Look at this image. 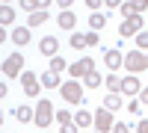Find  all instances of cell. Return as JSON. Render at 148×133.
Returning a JSON list of instances; mask_svg holds the SVG:
<instances>
[{
	"label": "cell",
	"instance_id": "6da1fadb",
	"mask_svg": "<svg viewBox=\"0 0 148 133\" xmlns=\"http://www.w3.org/2000/svg\"><path fill=\"white\" fill-rule=\"evenodd\" d=\"M59 95L68 101V104H77V106H86V101H83V83L80 80H68V83H62V89H59Z\"/></svg>",
	"mask_w": 148,
	"mask_h": 133
},
{
	"label": "cell",
	"instance_id": "7a4b0ae2",
	"mask_svg": "<svg viewBox=\"0 0 148 133\" xmlns=\"http://www.w3.org/2000/svg\"><path fill=\"white\" fill-rule=\"evenodd\" d=\"M56 118V113H53V104L51 101H39V106H36V127H51V121Z\"/></svg>",
	"mask_w": 148,
	"mask_h": 133
},
{
	"label": "cell",
	"instance_id": "3957f363",
	"mask_svg": "<svg viewBox=\"0 0 148 133\" xmlns=\"http://www.w3.org/2000/svg\"><path fill=\"white\" fill-rule=\"evenodd\" d=\"M125 68L130 71V74L145 71V68H148V53H142V50H130V53L125 56Z\"/></svg>",
	"mask_w": 148,
	"mask_h": 133
},
{
	"label": "cell",
	"instance_id": "277c9868",
	"mask_svg": "<svg viewBox=\"0 0 148 133\" xmlns=\"http://www.w3.org/2000/svg\"><path fill=\"white\" fill-rule=\"evenodd\" d=\"M92 71H95V62H92L89 56H83V59H77V62H71L68 74H71V80H80V77L86 80V77L92 74Z\"/></svg>",
	"mask_w": 148,
	"mask_h": 133
},
{
	"label": "cell",
	"instance_id": "5b68a950",
	"mask_svg": "<svg viewBox=\"0 0 148 133\" xmlns=\"http://www.w3.org/2000/svg\"><path fill=\"white\" fill-rule=\"evenodd\" d=\"M142 33V15H130L121 21V27H119V35L121 39H130V35H139Z\"/></svg>",
	"mask_w": 148,
	"mask_h": 133
},
{
	"label": "cell",
	"instance_id": "8992f818",
	"mask_svg": "<svg viewBox=\"0 0 148 133\" xmlns=\"http://www.w3.org/2000/svg\"><path fill=\"white\" fill-rule=\"evenodd\" d=\"M3 74L6 77H21L24 74V56L21 53H9L3 59Z\"/></svg>",
	"mask_w": 148,
	"mask_h": 133
},
{
	"label": "cell",
	"instance_id": "52a82bcc",
	"mask_svg": "<svg viewBox=\"0 0 148 133\" xmlns=\"http://www.w3.org/2000/svg\"><path fill=\"white\" fill-rule=\"evenodd\" d=\"M21 83H24V95H27V98H39L42 80L36 77V71H24V74H21Z\"/></svg>",
	"mask_w": 148,
	"mask_h": 133
},
{
	"label": "cell",
	"instance_id": "ba28073f",
	"mask_svg": "<svg viewBox=\"0 0 148 133\" xmlns=\"http://www.w3.org/2000/svg\"><path fill=\"white\" fill-rule=\"evenodd\" d=\"M116 127V121H113V113L110 110H95V130H101V133H107V130H113Z\"/></svg>",
	"mask_w": 148,
	"mask_h": 133
},
{
	"label": "cell",
	"instance_id": "9c48e42d",
	"mask_svg": "<svg viewBox=\"0 0 148 133\" xmlns=\"http://www.w3.org/2000/svg\"><path fill=\"white\" fill-rule=\"evenodd\" d=\"M39 50L45 53V56H59V39H56V35H45V39L39 42Z\"/></svg>",
	"mask_w": 148,
	"mask_h": 133
},
{
	"label": "cell",
	"instance_id": "30bf717a",
	"mask_svg": "<svg viewBox=\"0 0 148 133\" xmlns=\"http://www.w3.org/2000/svg\"><path fill=\"white\" fill-rule=\"evenodd\" d=\"M145 86H142V83L136 80V77H133V74H127L125 80H121V95H127V98H133V95H139Z\"/></svg>",
	"mask_w": 148,
	"mask_h": 133
},
{
	"label": "cell",
	"instance_id": "8fae6325",
	"mask_svg": "<svg viewBox=\"0 0 148 133\" xmlns=\"http://www.w3.org/2000/svg\"><path fill=\"white\" fill-rule=\"evenodd\" d=\"M104 62H107V68H110V71H116L119 65H125V56H121L119 47H110V50L104 53Z\"/></svg>",
	"mask_w": 148,
	"mask_h": 133
},
{
	"label": "cell",
	"instance_id": "7c38bea8",
	"mask_svg": "<svg viewBox=\"0 0 148 133\" xmlns=\"http://www.w3.org/2000/svg\"><path fill=\"white\" fill-rule=\"evenodd\" d=\"M74 124H77L80 130H86L89 124H95V113H89V110H86V106H83V110H80L77 115H74Z\"/></svg>",
	"mask_w": 148,
	"mask_h": 133
},
{
	"label": "cell",
	"instance_id": "4fadbf2b",
	"mask_svg": "<svg viewBox=\"0 0 148 133\" xmlns=\"http://www.w3.org/2000/svg\"><path fill=\"white\" fill-rule=\"evenodd\" d=\"M148 9V3L145 0H133V3H121V12H125V18H130V15H139V12H145Z\"/></svg>",
	"mask_w": 148,
	"mask_h": 133
},
{
	"label": "cell",
	"instance_id": "5bb4252c",
	"mask_svg": "<svg viewBox=\"0 0 148 133\" xmlns=\"http://www.w3.org/2000/svg\"><path fill=\"white\" fill-rule=\"evenodd\" d=\"M42 86L45 89H62V83H59V74H53V71H45V74H39Z\"/></svg>",
	"mask_w": 148,
	"mask_h": 133
},
{
	"label": "cell",
	"instance_id": "9a60e30c",
	"mask_svg": "<svg viewBox=\"0 0 148 133\" xmlns=\"http://www.w3.org/2000/svg\"><path fill=\"white\" fill-rule=\"evenodd\" d=\"M89 27H92V33L104 30L107 27V15H104V12H92V15H89Z\"/></svg>",
	"mask_w": 148,
	"mask_h": 133
},
{
	"label": "cell",
	"instance_id": "2e32d148",
	"mask_svg": "<svg viewBox=\"0 0 148 133\" xmlns=\"http://www.w3.org/2000/svg\"><path fill=\"white\" fill-rule=\"evenodd\" d=\"M12 42L15 44H27L30 42V27H15L12 30Z\"/></svg>",
	"mask_w": 148,
	"mask_h": 133
},
{
	"label": "cell",
	"instance_id": "e0dca14e",
	"mask_svg": "<svg viewBox=\"0 0 148 133\" xmlns=\"http://www.w3.org/2000/svg\"><path fill=\"white\" fill-rule=\"evenodd\" d=\"M74 24H77V15H74V12H59V27L62 30H74Z\"/></svg>",
	"mask_w": 148,
	"mask_h": 133
},
{
	"label": "cell",
	"instance_id": "ac0fdd59",
	"mask_svg": "<svg viewBox=\"0 0 148 133\" xmlns=\"http://www.w3.org/2000/svg\"><path fill=\"white\" fill-rule=\"evenodd\" d=\"M15 118H18L21 124H27V121H33V118H36V113L30 110V106H15Z\"/></svg>",
	"mask_w": 148,
	"mask_h": 133
},
{
	"label": "cell",
	"instance_id": "d6986e66",
	"mask_svg": "<svg viewBox=\"0 0 148 133\" xmlns=\"http://www.w3.org/2000/svg\"><path fill=\"white\" fill-rule=\"evenodd\" d=\"M104 110H110V113L121 110V95H107L104 98Z\"/></svg>",
	"mask_w": 148,
	"mask_h": 133
},
{
	"label": "cell",
	"instance_id": "ffe728a7",
	"mask_svg": "<svg viewBox=\"0 0 148 133\" xmlns=\"http://www.w3.org/2000/svg\"><path fill=\"white\" fill-rule=\"evenodd\" d=\"M45 21H47V12H45V9H42V12H33L30 21H27V27H30V30H36V27H42Z\"/></svg>",
	"mask_w": 148,
	"mask_h": 133
},
{
	"label": "cell",
	"instance_id": "44dd1931",
	"mask_svg": "<svg viewBox=\"0 0 148 133\" xmlns=\"http://www.w3.org/2000/svg\"><path fill=\"white\" fill-rule=\"evenodd\" d=\"M68 68H71V65L65 62L62 56H53V59H51V71H53V74H62V71H68Z\"/></svg>",
	"mask_w": 148,
	"mask_h": 133
},
{
	"label": "cell",
	"instance_id": "7402d4cb",
	"mask_svg": "<svg viewBox=\"0 0 148 133\" xmlns=\"http://www.w3.org/2000/svg\"><path fill=\"white\" fill-rule=\"evenodd\" d=\"M0 12H3V15H0V24H3V30H6V27H9V24H12V21H15V9H12V6L6 3V6H3V9H0Z\"/></svg>",
	"mask_w": 148,
	"mask_h": 133
},
{
	"label": "cell",
	"instance_id": "603a6c76",
	"mask_svg": "<svg viewBox=\"0 0 148 133\" xmlns=\"http://www.w3.org/2000/svg\"><path fill=\"white\" fill-rule=\"evenodd\" d=\"M107 89H110V95H121V80L116 74H107Z\"/></svg>",
	"mask_w": 148,
	"mask_h": 133
},
{
	"label": "cell",
	"instance_id": "cb8c5ba5",
	"mask_svg": "<svg viewBox=\"0 0 148 133\" xmlns=\"http://www.w3.org/2000/svg\"><path fill=\"white\" fill-rule=\"evenodd\" d=\"M83 83H86V89H98V86H101V83H104V77H101V74H98V71H92V74H89V77H86Z\"/></svg>",
	"mask_w": 148,
	"mask_h": 133
},
{
	"label": "cell",
	"instance_id": "d4e9b609",
	"mask_svg": "<svg viewBox=\"0 0 148 133\" xmlns=\"http://www.w3.org/2000/svg\"><path fill=\"white\" fill-rule=\"evenodd\" d=\"M56 121L65 127V124H74V118H71V113H68V110H59V113H56Z\"/></svg>",
	"mask_w": 148,
	"mask_h": 133
},
{
	"label": "cell",
	"instance_id": "484cf974",
	"mask_svg": "<svg viewBox=\"0 0 148 133\" xmlns=\"http://www.w3.org/2000/svg\"><path fill=\"white\" fill-rule=\"evenodd\" d=\"M71 47L74 50H83L86 47V35H71Z\"/></svg>",
	"mask_w": 148,
	"mask_h": 133
},
{
	"label": "cell",
	"instance_id": "4316f807",
	"mask_svg": "<svg viewBox=\"0 0 148 133\" xmlns=\"http://www.w3.org/2000/svg\"><path fill=\"white\" fill-rule=\"evenodd\" d=\"M98 42H101V35H98V33H86V47H95Z\"/></svg>",
	"mask_w": 148,
	"mask_h": 133
},
{
	"label": "cell",
	"instance_id": "83f0119b",
	"mask_svg": "<svg viewBox=\"0 0 148 133\" xmlns=\"http://www.w3.org/2000/svg\"><path fill=\"white\" fill-rule=\"evenodd\" d=\"M136 44H139V50H148V33H139L136 35Z\"/></svg>",
	"mask_w": 148,
	"mask_h": 133
},
{
	"label": "cell",
	"instance_id": "f1b7e54d",
	"mask_svg": "<svg viewBox=\"0 0 148 133\" xmlns=\"http://www.w3.org/2000/svg\"><path fill=\"white\" fill-rule=\"evenodd\" d=\"M113 133H130V124H125V121H116Z\"/></svg>",
	"mask_w": 148,
	"mask_h": 133
},
{
	"label": "cell",
	"instance_id": "f546056e",
	"mask_svg": "<svg viewBox=\"0 0 148 133\" xmlns=\"http://www.w3.org/2000/svg\"><path fill=\"white\" fill-rule=\"evenodd\" d=\"M125 110H130V113H133V115H136V113H139V110H142V104H139V101H130V104H127V106H125Z\"/></svg>",
	"mask_w": 148,
	"mask_h": 133
},
{
	"label": "cell",
	"instance_id": "4dcf8cb0",
	"mask_svg": "<svg viewBox=\"0 0 148 133\" xmlns=\"http://www.w3.org/2000/svg\"><path fill=\"white\" fill-rule=\"evenodd\" d=\"M139 104H142V106H148V86L139 92Z\"/></svg>",
	"mask_w": 148,
	"mask_h": 133
},
{
	"label": "cell",
	"instance_id": "1f68e13d",
	"mask_svg": "<svg viewBox=\"0 0 148 133\" xmlns=\"http://www.w3.org/2000/svg\"><path fill=\"white\" fill-rule=\"evenodd\" d=\"M136 133H148V118H142V121L136 124Z\"/></svg>",
	"mask_w": 148,
	"mask_h": 133
},
{
	"label": "cell",
	"instance_id": "d6a6232c",
	"mask_svg": "<svg viewBox=\"0 0 148 133\" xmlns=\"http://www.w3.org/2000/svg\"><path fill=\"white\" fill-rule=\"evenodd\" d=\"M77 130H80L77 124H65V127H62V130H59V133H77Z\"/></svg>",
	"mask_w": 148,
	"mask_h": 133
}]
</instances>
